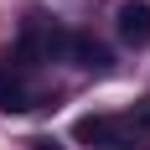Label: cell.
Masks as SVG:
<instances>
[{
	"label": "cell",
	"instance_id": "obj_1",
	"mask_svg": "<svg viewBox=\"0 0 150 150\" xmlns=\"http://www.w3.org/2000/svg\"><path fill=\"white\" fill-rule=\"evenodd\" d=\"M67 42H73V31H57L52 21L31 16L26 31H21V57L26 62H57V57H67Z\"/></svg>",
	"mask_w": 150,
	"mask_h": 150
},
{
	"label": "cell",
	"instance_id": "obj_2",
	"mask_svg": "<svg viewBox=\"0 0 150 150\" xmlns=\"http://www.w3.org/2000/svg\"><path fill=\"white\" fill-rule=\"evenodd\" d=\"M114 21H119V42L124 47H135V52L150 47V0H124Z\"/></svg>",
	"mask_w": 150,
	"mask_h": 150
},
{
	"label": "cell",
	"instance_id": "obj_3",
	"mask_svg": "<svg viewBox=\"0 0 150 150\" xmlns=\"http://www.w3.org/2000/svg\"><path fill=\"white\" fill-rule=\"evenodd\" d=\"M67 62H78L83 73H109V67H114V52H109L98 36H88V31H73V42H67Z\"/></svg>",
	"mask_w": 150,
	"mask_h": 150
},
{
	"label": "cell",
	"instance_id": "obj_4",
	"mask_svg": "<svg viewBox=\"0 0 150 150\" xmlns=\"http://www.w3.org/2000/svg\"><path fill=\"white\" fill-rule=\"evenodd\" d=\"M0 109H5V114H26V109H36V98H31V88H26L21 73H0Z\"/></svg>",
	"mask_w": 150,
	"mask_h": 150
},
{
	"label": "cell",
	"instance_id": "obj_5",
	"mask_svg": "<svg viewBox=\"0 0 150 150\" xmlns=\"http://www.w3.org/2000/svg\"><path fill=\"white\" fill-rule=\"evenodd\" d=\"M124 124H129L135 135H150V98H140V104L129 109V114H124Z\"/></svg>",
	"mask_w": 150,
	"mask_h": 150
},
{
	"label": "cell",
	"instance_id": "obj_6",
	"mask_svg": "<svg viewBox=\"0 0 150 150\" xmlns=\"http://www.w3.org/2000/svg\"><path fill=\"white\" fill-rule=\"evenodd\" d=\"M31 150H57V140H47V135H42V140H31Z\"/></svg>",
	"mask_w": 150,
	"mask_h": 150
},
{
	"label": "cell",
	"instance_id": "obj_7",
	"mask_svg": "<svg viewBox=\"0 0 150 150\" xmlns=\"http://www.w3.org/2000/svg\"><path fill=\"white\" fill-rule=\"evenodd\" d=\"M104 150H140L135 140H119V145H104Z\"/></svg>",
	"mask_w": 150,
	"mask_h": 150
}]
</instances>
